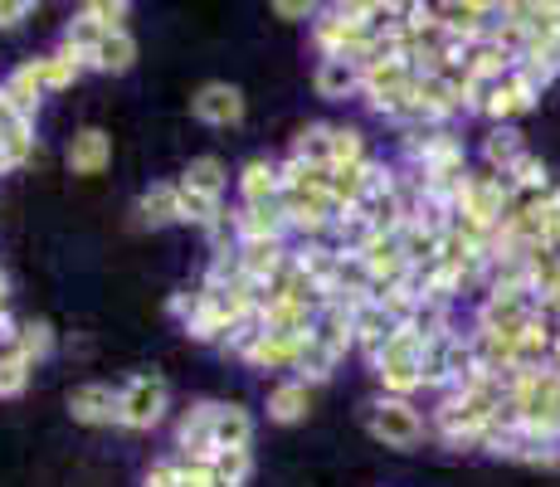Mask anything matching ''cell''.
I'll return each instance as SVG.
<instances>
[{
    "label": "cell",
    "mask_w": 560,
    "mask_h": 487,
    "mask_svg": "<svg viewBox=\"0 0 560 487\" xmlns=\"http://www.w3.org/2000/svg\"><path fill=\"white\" fill-rule=\"evenodd\" d=\"M161 409H166V385H161L156 375H137V381L127 385V395H122V425L152 429L161 419Z\"/></svg>",
    "instance_id": "1"
},
{
    "label": "cell",
    "mask_w": 560,
    "mask_h": 487,
    "mask_svg": "<svg viewBox=\"0 0 560 487\" xmlns=\"http://www.w3.org/2000/svg\"><path fill=\"white\" fill-rule=\"evenodd\" d=\"M371 429H375V439H385L390 449H409V443H419V415L405 405V399H385V405H375Z\"/></svg>",
    "instance_id": "2"
},
{
    "label": "cell",
    "mask_w": 560,
    "mask_h": 487,
    "mask_svg": "<svg viewBox=\"0 0 560 487\" xmlns=\"http://www.w3.org/2000/svg\"><path fill=\"white\" fill-rule=\"evenodd\" d=\"M69 409H73V419H83V425H107V419H122V399H113V390H107V385L73 390Z\"/></svg>",
    "instance_id": "3"
},
{
    "label": "cell",
    "mask_w": 560,
    "mask_h": 487,
    "mask_svg": "<svg viewBox=\"0 0 560 487\" xmlns=\"http://www.w3.org/2000/svg\"><path fill=\"white\" fill-rule=\"evenodd\" d=\"M244 113V97L240 89H224V83H210L200 97H196V117H205V123H240Z\"/></svg>",
    "instance_id": "4"
},
{
    "label": "cell",
    "mask_w": 560,
    "mask_h": 487,
    "mask_svg": "<svg viewBox=\"0 0 560 487\" xmlns=\"http://www.w3.org/2000/svg\"><path fill=\"white\" fill-rule=\"evenodd\" d=\"M107 166V137L103 132H79L69 142V171L73 176H93V171H103Z\"/></svg>",
    "instance_id": "5"
},
{
    "label": "cell",
    "mask_w": 560,
    "mask_h": 487,
    "mask_svg": "<svg viewBox=\"0 0 560 487\" xmlns=\"http://www.w3.org/2000/svg\"><path fill=\"white\" fill-rule=\"evenodd\" d=\"M532 89H526L522 79H508V83H492V93H488V113L492 117H512V113H522V107H532Z\"/></svg>",
    "instance_id": "6"
},
{
    "label": "cell",
    "mask_w": 560,
    "mask_h": 487,
    "mask_svg": "<svg viewBox=\"0 0 560 487\" xmlns=\"http://www.w3.org/2000/svg\"><path fill=\"white\" fill-rule=\"evenodd\" d=\"M249 443V415L244 409H220L214 415V449H244Z\"/></svg>",
    "instance_id": "7"
},
{
    "label": "cell",
    "mask_w": 560,
    "mask_h": 487,
    "mask_svg": "<svg viewBox=\"0 0 560 487\" xmlns=\"http://www.w3.org/2000/svg\"><path fill=\"white\" fill-rule=\"evenodd\" d=\"M317 89L327 97H341V93L357 89V69H351V59H337V54H331V59L317 69Z\"/></svg>",
    "instance_id": "8"
},
{
    "label": "cell",
    "mask_w": 560,
    "mask_h": 487,
    "mask_svg": "<svg viewBox=\"0 0 560 487\" xmlns=\"http://www.w3.org/2000/svg\"><path fill=\"white\" fill-rule=\"evenodd\" d=\"M39 89H45V73H39V63H25V69L10 79L5 97H10V107H20V113H25V107H35V93Z\"/></svg>",
    "instance_id": "9"
},
{
    "label": "cell",
    "mask_w": 560,
    "mask_h": 487,
    "mask_svg": "<svg viewBox=\"0 0 560 487\" xmlns=\"http://www.w3.org/2000/svg\"><path fill=\"white\" fill-rule=\"evenodd\" d=\"M142 214L152 224H161V220H176L180 214V190H171V186H152L142 195Z\"/></svg>",
    "instance_id": "10"
},
{
    "label": "cell",
    "mask_w": 560,
    "mask_h": 487,
    "mask_svg": "<svg viewBox=\"0 0 560 487\" xmlns=\"http://www.w3.org/2000/svg\"><path fill=\"white\" fill-rule=\"evenodd\" d=\"M132 54H137V45L122 35V30H117V35H107L103 45L93 49V63H98V69H127V63H132Z\"/></svg>",
    "instance_id": "11"
},
{
    "label": "cell",
    "mask_w": 560,
    "mask_h": 487,
    "mask_svg": "<svg viewBox=\"0 0 560 487\" xmlns=\"http://www.w3.org/2000/svg\"><path fill=\"white\" fill-rule=\"evenodd\" d=\"M293 220L303 224V230H317V224H327V195H322V190L293 195Z\"/></svg>",
    "instance_id": "12"
},
{
    "label": "cell",
    "mask_w": 560,
    "mask_h": 487,
    "mask_svg": "<svg viewBox=\"0 0 560 487\" xmlns=\"http://www.w3.org/2000/svg\"><path fill=\"white\" fill-rule=\"evenodd\" d=\"M488 161H492V166H502V171H512L516 161H526L522 137H516V132H492V142H488Z\"/></svg>",
    "instance_id": "13"
},
{
    "label": "cell",
    "mask_w": 560,
    "mask_h": 487,
    "mask_svg": "<svg viewBox=\"0 0 560 487\" xmlns=\"http://www.w3.org/2000/svg\"><path fill=\"white\" fill-rule=\"evenodd\" d=\"M298 366H303V375L322 381V375L331 371V351H327V346H322L317 337H303V346H298Z\"/></svg>",
    "instance_id": "14"
},
{
    "label": "cell",
    "mask_w": 560,
    "mask_h": 487,
    "mask_svg": "<svg viewBox=\"0 0 560 487\" xmlns=\"http://www.w3.org/2000/svg\"><path fill=\"white\" fill-rule=\"evenodd\" d=\"M298 156H303V166L312 161V166H327L331 161V132L327 127H312V132H303V142H298Z\"/></svg>",
    "instance_id": "15"
},
{
    "label": "cell",
    "mask_w": 560,
    "mask_h": 487,
    "mask_svg": "<svg viewBox=\"0 0 560 487\" xmlns=\"http://www.w3.org/2000/svg\"><path fill=\"white\" fill-rule=\"evenodd\" d=\"M268 409H273V419H283L288 425V419H298L307 409V390L303 385H283L273 399H268Z\"/></svg>",
    "instance_id": "16"
},
{
    "label": "cell",
    "mask_w": 560,
    "mask_h": 487,
    "mask_svg": "<svg viewBox=\"0 0 560 487\" xmlns=\"http://www.w3.org/2000/svg\"><path fill=\"white\" fill-rule=\"evenodd\" d=\"M186 186L190 190H200V195H220V186H224V176H220V161H196V166L186 171Z\"/></svg>",
    "instance_id": "17"
},
{
    "label": "cell",
    "mask_w": 560,
    "mask_h": 487,
    "mask_svg": "<svg viewBox=\"0 0 560 487\" xmlns=\"http://www.w3.org/2000/svg\"><path fill=\"white\" fill-rule=\"evenodd\" d=\"M180 220H214V195H200V190H190V186H180Z\"/></svg>",
    "instance_id": "18"
},
{
    "label": "cell",
    "mask_w": 560,
    "mask_h": 487,
    "mask_svg": "<svg viewBox=\"0 0 560 487\" xmlns=\"http://www.w3.org/2000/svg\"><path fill=\"white\" fill-rule=\"evenodd\" d=\"M273 186H278V176H273V166H268V161H254V166L244 171V195H249V200L273 195Z\"/></svg>",
    "instance_id": "19"
},
{
    "label": "cell",
    "mask_w": 560,
    "mask_h": 487,
    "mask_svg": "<svg viewBox=\"0 0 560 487\" xmlns=\"http://www.w3.org/2000/svg\"><path fill=\"white\" fill-rule=\"evenodd\" d=\"M317 341L327 346V351H341V346L351 341L347 317H341V312H331V317H322V322H317Z\"/></svg>",
    "instance_id": "20"
},
{
    "label": "cell",
    "mask_w": 560,
    "mask_h": 487,
    "mask_svg": "<svg viewBox=\"0 0 560 487\" xmlns=\"http://www.w3.org/2000/svg\"><path fill=\"white\" fill-rule=\"evenodd\" d=\"M244 473H249V459H244V449H220V453H214V478L240 483Z\"/></svg>",
    "instance_id": "21"
},
{
    "label": "cell",
    "mask_w": 560,
    "mask_h": 487,
    "mask_svg": "<svg viewBox=\"0 0 560 487\" xmlns=\"http://www.w3.org/2000/svg\"><path fill=\"white\" fill-rule=\"evenodd\" d=\"M331 161H337V166H361V137L357 132H331Z\"/></svg>",
    "instance_id": "22"
},
{
    "label": "cell",
    "mask_w": 560,
    "mask_h": 487,
    "mask_svg": "<svg viewBox=\"0 0 560 487\" xmlns=\"http://www.w3.org/2000/svg\"><path fill=\"white\" fill-rule=\"evenodd\" d=\"M25 390V356H10L0 361V395H20Z\"/></svg>",
    "instance_id": "23"
},
{
    "label": "cell",
    "mask_w": 560,
    "mask_h": 487,
    "mask_svg": "<svg viewBox=\"0 0 560 487\" xmlns=\"http://www.w3.org/2000/svg\"><path fill=\"white\" fill-rule=\"evenodd\" d=\"M439 15H444V25H454V30H478V20L488 15V10L482 5H444Z\"/></svg>",
    "instance_id": "24"
},
{
    "label": "cell",
    "mask_w": 560,
    "mask_h": 487,
    "mask_svg": "<svg viewBox=\"0 0 560 487\" xmlns=\"http://www.w3.org/2000/svg\"><path fill=\"white\" fill-rule=\"evenodd\" d=\"M39 73H45V89H63V83H73V59H45L39 63Z\"/></svg>",
    "instance_id": "25"
},
{
    "label": "cell",
    "mask_w": 560,
    "mask_h": 487,
    "mask_svg": "<svg viewBox=\"0 0 560 487\" xmlns=\"http://www.w3.org/2000/svg\"><path fill=\"white\" fill-rule=\"evenodd\" d=\"M381 381L390 385V390H415V385H424V381H419V366H381Z\"/></svg>",
    "instance_id": "26"
},
{
    "label": "cell",
    "mask_w": 560,
    "mask_h": 487,
    "mask_svg": "<svg viewBox=\"0 0 560 487\" xmlns=\"http://www.w3.org/2000/svg\"><path fill=\"white\" fill-rule=\"evenodd\" d=\"M103 25H93V20H73V30H69V45H89V49H98L103 45Z\"/></svg>",
    "instance_id": "27"
},
{
    "label": "cell",
    "mask_w": 560,
    "mask_h": 487,
    "mask_svg": "<svg viewBox=\"0 0 560 487\" xmlns=\"http://www.w3.org/2000/svg\"><path fill=\"white\" fill-rule=\"evenodd\" d=\"M45 351H49V327L35 322V327H25V356H45Z\"/></svg>",
    "instance_id": "28"
},
{
    "label": "cell",
    "mask_w": 560,
    "mask_h": 487,
    "mask_svg": "<svg viewBox=\"0 0 560 487\" xmlns=\"http://www.w3.org/2000/svg\"><path fill=\"white\" fill-rule=\"evenodd\" d=\"M244 230H249V234H273V230H278V214L258 205V210L249 214V220H244Z\"/></svg>",
    "instance_id": "29"
},
{
    "label": "cell",
    "mask_w": 560,
    "mask_h": 487,
    "mask_svg": "<svg viewBox=\"0 0 560 487\" xmlns=\"http://www.w3.org/2000/svg\"><path fill=\"white\" fill-rule=\"evenodd\" d=\"M278 264V244H254L249 248V268L254 274H264V268H273Z\"/></svg>",
    "instance_id": "30"
},
{
    "label": "cell",
    "mask_w": 560,
    "mask_h": 487,
    "mask_svg": "<svg viewBox=\"0 0 560 487\" xmlns=\"http://www.w3.org/2000/svg\"><path fill=\"white\" fill-rule=\"evenodd\" d=\"M89 15H98V25H107L117 35V25H122V15H127V5H93Z\"/></svg>",
    "instance_id": "31"
},
{
    "label": "cell",
    "mask_w": 560,
    "mask_h": 487,
    "mask_svg": "<svg viewBox=\"0 0 560 487\" xmlns=\"http://www.w3.org/2000/svg\"><path fill=\"white\" fill-rule=\"evenodd\" d=\"M147 483H152V487H180V473L161 463V468H152V478H147Z\"/></svg>",
    "instance_id": "32"
},
{
    "label": "cell",
    "mask_w": 560,
    "mask_h": 487,
    "mask_svg": "<svg viewBox=\"0 0 560 487\" xmlns=\"http://www.w3.org/2000/svg\"><path fill=\"white\" fill-rule=\"evenodd\" d=\"M30 15V5H0V30H10V25H20V20Z\"/></svg>",
    "instance_id": "33"
},
{
    "label": "cell",
    "mask_w": 560,
    "mask_h": 487,
    "mask_svg": "<svg viewBox=\"0 0 560 487\" xmlns=\"http://www.w3.org/2000/svg\"><path fill=\"white\" fill-rule=\"evenodd\" d=\"M532 54H541L546 63H551V69H560V35L551 39V45H541V49H532Z\"/></svg>",
    "instance_id": "34"
},
{
    "label": "cell",
    "mask_w": 560,
    "mask_h": 487,
    "mask_svg": "<svg viewBox=\"0 0 560 487\" xmlns=\"http://www.w3.org/2000/svg\"><path fill=\"white\" fill-rule=\"evenodd\" d=\"M180 487H210V478H205V473H186V478H180Z\"/></svg>",
    "instance_id": "35"
},
{
    "label": "cell",
    "mask_w": 560,
    "mask_h": 487,
    "mask_svg": "<svg viewBox=\"0 0 560 487\" xmlns=\"http://www.w3.org/2000/svg\"><path fill=\"white\" fill-rule=\"evenodd\" d=\"M210 487H240V483H230V478H214V473H210Z\"/></svg>",
    "instance_id": "36"
},
{
    "label": "cell",
    "mask_w": 560,
    "mask_h": 487,
    "mask_svg": "<svg viewBox=\"0 0 560 487\" xmlns=\"http://www.w3.org/2000/svg\"><path fill=\"white\" fill-rule=\"evenodd\" d=\"M556 361H560V346H556Z\"/></svg>",
    "instance_id": "37"
}]
</instances>
